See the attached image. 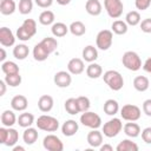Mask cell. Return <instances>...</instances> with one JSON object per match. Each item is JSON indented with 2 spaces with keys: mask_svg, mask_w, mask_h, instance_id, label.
<instances>
[{
  "mask_svg": "<svg viewBox=\"0 0 151 151\" xmlns=\"http://www.w3.org/2000/svg\"><path fill=\"white\" fill-rule=\"evenodd\" d=\"M58 47V41L55 38L46 37L40 42H38L33 48V58L37 61H45L51 53H53Z\"/></svg>",
  "mask_w": 151,
  "mask_h": 151,
  "instance_id": "obj_1",
  "label": "cell"
},
{
  "mask_svg": "<svg viewBox=\"0 0 151 151\" xmlns=\"http://www.w3.org/2000/svg\"><path fill=\"white\" fill-rule=\"evenodd\" d=\"M37 33V22L33 19H26L17 29V38L21 41H28Z\"/></svg>",
  "mask_w": 151,
  "mask_h": 151,
  "instance_id": "obj_2",
  "label": "cell"
},
{
  "mask_svg": "<svg viewBox=\"0 0 151 151\" xmlns=\"http://www.w3.org/2000/svg\"><path fill=\"white\" fill-rule=\"evenodd\" d=\"M103 79L105 84L112 90V91H119L124 86V78L123 76L116 71V70H109L104 73Z\"/></svg>",
  "mask_w": 151,
  "mask_h": 151,
  "instance_id": "obj_3",
  "label": "cell"
},
{
  "mask_svg": "<svg viewBox=\"0 0 151 151\" xmlns=\"http://www.w3.org/2000/svg\"><path fill=\"white\" fill-rule=\"evenodd\" d=\"M122 63H123V66L125 68L133 71V72L138 71L142 67L140 57L134 51H126L122 57Z\"/></svg>",
  "mask_w": 151,
  "mask_h": 151,
  "instance_id": "obj_4",
  "label": "cell"
},
{
  "mask_svg": "<svg viewBox=\"0 0 151 151\" xmlns=\"http://www.w3.org/2000/svg\"><path fill=\"white\" fill-rule=\"evenodd\" d=\"M37 127L41 131H46V132H54L59 129V122L57 118L48 116V114H42L40 117H38L37 119Z\"/></svg>",
  "mask_w": 151,
  "mask_h": 151,
  "instance_id": "obj_5",
  "label": "cell"
},
{
  "mask_svg": "<svg viewBox=\"0 0 151 151\" xmlns=\"http://www.w3.org/2000/svg\"><path fill=\"white\" fill-rule=\"evenodd\" d=\"M123 130V123L119 118H116L113 117L112 119H110L109 122H106L104 125H103V134L107 138H113L116 137L120 131Z\"/></svg>",
  "mask_w": 151,
  "mask_h": 151,
  "instance_id": "obj_6",
  "label": "cell"
},
{
  "mask_svg": "<svg viewBox=\"0 0 151 151\" xmlns=\"http://www.w3.org/2000/svg\"><path fill=\"white\" fill-rule=\"evenodd\" d=\"M113 41V32L110 29H101L98 32L96 38V45L101 51H107L112 46Z\"/></svg>",
  "mask_w": 151,
  "mask_h": 151,
  "instance_id": "obj_7",
  "label": "cell"
},
{
  "mask_svg": "<svg viewBox=\"0 0 151 151\" xmlns=\"http://www.w3.org/2000/svg\"><path fill=\"white\" fill-rule=\"evenodd\" d=\"M142 111L137 105L126 104L120 109V117L126 122H136L140 118Z\"/></svg>",
  "mask_w": 151,
  "mask_h": 151,
  "instance_id": "obj_8",
  "label": "cell"
},
{
  "mask_svg": "<svg viewBox=\"0 0 151 151\" xmlns=\"http://www.w3.org/2000/svg\"><path fill=\"white\" fill-rule=\"evenodd\" d=\"M104 7L109 17L112 19H118L123 14L124 5L122 0H104Z\"/></svg>",
  "mask_w": 151,
  "mask_h": 151,
  "instance_id": "obj_9",
  "label": "cell"
},
{
  "mask_svg": "<svg viewBox=\"0 0 151 151\" xmlns=\"http://www.w3.org/2000/svg\"><path fill=\"white\" fill-rule=\"evenodd\" d=\"M80 123L90 129H99L101 126V118L99 114L92 112V111H86L83 112L80 116Z\"/></svg>",
  "mask_w": 151,
  "mask_h": 151,
  "instance_id": "obj_10",
  "label": "cell"
},
{
  "mask_svg": "<svg viewBox=\"0 0 151 151\" xmlns=\"http://www.w3.org/2000/svg\"><path fill=\"white\" fill-rule=\"evenodd\" d=\"M42 146L47 151H63L64 144L61 139L55 134H47L42 139Z\"/></svg>",
  "mask_w": 151,
  "mask_h": 151,
  "instance_id": "obj_11",
  "label": "cell"
},
{
  "mask_svg": "<svg viewBox=\"0 0 151 151\" xmlns=\"http://www.w3.org/2000/svg\"><path fill=\"white\" fill-rule=\"evenodd\" d=\"M53 81L54 84L58 86V87H61V88H65V87H68L72 83V76L68 71H59L54 74V78H53Z\"/></svg>",
  "mask_w": 151,
  "mask_h": 151,
  "instance_id": "obj_12",
  "label": "cell"
},
{
  "mask_svg": "<svg viewBox=\"0 0 151 151\" xmlns=\"http://www.w3.org/2000/svg\"><path fill=\"white\" fill-rule=\"evenodd\" d=\"M15 42V37L13 32L8 27H1L0 28V44L4 47H11Z\"/></svg>",
  "mask_w": 151,
  "mask_h": 151,
  "instance_id": "obj_13",
  "label": "cell"
},
{
  "mask_svg": "<svg viewBox=\"0 0 151 151\" xmlns=\"http://www.w3.org/2000/svg\"><path fill=\"white\" fill-rule=\"evenodd\" d=\"M85 70V64H84V59L80 58H72L68 63H67V71L71 74H80L83 73Z\"/></svg>",
  "mask_w": 151,
  "mask_h": 151,
  "instance_id": "obj_14",
  "label": "cell"
},
{
  "mask_svg": "<svg viewBox=\"0 0 151 151\" xmlns=\"http://www.w3.org/2000/svg\"><path fill=\"white\" fill-rule=\"evenodd\" d=\"M87 143L91 147H99L103 144V132L98 131V129H92L87 133Z\"/></svg>",
  "mask_w": 151,
  "mask_h": 151,
  "instance_id": "obj_15",
  "label": "cell"
},
{
  "mask_svg": "<svg viewBox=\"0 0 151 151\" xmlns=\"http://www.w3.org/2000/svg\"><path fill=\"white\" fill-rule=\"evenodd\" d=\"M28 106V100L25 96L22 94H18V96H14L11 100V107L14 110V111H25Z\"/></svg>",
  "mask_w": 151,
  "mask_h": 151,
  "instance_id": "obj_16",
  "label": "cell"
},
{
  "mask_svg": "<svg viewBox=\"0 0 151 151\" xmlns=\"http://www.w3.org/2000/svg\"><path fill=\"white\" fill-rule=\"evenodd\" d=\"M78 130H79V125H78V123H77L76 120H73V119H68V120H66V122L61 125V132H63V134L66 136V137H72V136H74V134L78 132Z\"/></svg>",
  "mask_w": 151,
  "mask_h": 151,
  "instance_id": "obj_17",
  "label": "cell"
},
{
  "mask_svg": "<svg viewBox=\"0 0 151 151\" xmlns=\"http://www.w3.org/2000/svg\"><path fill=\"white\" fill-rule=\"evenodd\" d=\"M54 100L48 94H42L38 100V107L41 112H50L53 109Z\"/></svg>",
  "mask_w": 151,
  "mask_h": 151,
  "instance_id": "obj_18",
  "label": "cell"
},
{
  "mask_svg": "<svg viewBox=\"0 0 151 151\" xmlns=\"http://www.w3.org/2000/svg\"><path fill=\"white\" fill-rule=\"evenodd\" d=\"M38 137H39V133H38V130L34 129V127H26L24 133H22V140L25 144L27 145H32L34 144L37 140H38Z\"/></svg>",
  "mask_w": 151,
  "mask_h": 151,
  "instance_id": "obj_19",
  "label": "cell"
},
{
  "mask_svg": "<svg viewBox=\"0 0 151 151\" xmlns=\"http://www.w3.org/2000/svg\"><path fill=\"white\" fill-rule=\"evenodd\" d=\"M81 55H83V59L87 63H93L98 59V50L97 47L92 46V45H87L84 47L83 52H81Z\"/></svg>",
  "mask_w": 151,
  "mask_h": 151,
  "instance_id": "obj_20",
  "label": "cell"
},
{
  "mask_svg": "<svg viewBox=\"0 0 151 151\" xmlns=\"http://www.w3.org/2000/svg\"><path fill=\"white\" fill-rule=\"evenodd\" d=\"M85 9L90 15L97 17L101 13L103 7H101V4L99 0H87L85 4Z\"/></svg>",
  "mask_w": 151,
  "mask_h": 151,
  "instance_id": "obj_21",
  "label": "cell"
},
{
  "mask_svg": "<svg viewBox=\"0 0 151 151\" xmlns=\"http://www.w3.org/2000/svg\"><path fill=\"white\" fill-rule=\"evenodd\" d=\"M17 122H18V118H17L15 113L12 110H5L1 113V124H2V126L12 127Z\"/></svg>",
  "mask_w": 151,
  "mask_h": 151,
  "instance_id": "obj_22",
  "label": "cell"
},
{
  "mask_svg": "<svg viewBox=\"0 0 151 151\" xmlns=\"http://www.w3.org/2000/svg\"><path fill=\"white\" fill-rule=\"evenodd\" d=\"M123 130H124V133H125L127 137H130V138H136V137H138V136L142 133L140 126H139L137 123H134V122H129V123H126V124L123 126Z\"/></svg>",
  "mask_w": 151,
  "mask_h": 151,
  "instance_id": "obj_23",
  "label": "cell"
},
{
  "mask_svg": "<svg viewBox=\"0 0 151 151\" xmlns=\"http://www.w3.org/2000/svg\"><path fill=\"white\" fill-rule=\"evenodd\" d=\"M86 76L91 79H98L103 76V68L97 63H90V65L86 67Z\"/></svg>",
  "mask_w": 151,
  "mask_h": 151,
  "instance_id": "obj_24",
  "label": "cell"
},
{
  "mask_svg": "<svg viewBox=\"0 0 151 151\" xmlns=\"http://www.w3.org/2000/svg\"><path fill=\"white\" fill-rule=\"evenodd\" d=\"M150 86V81L145 76H137L133 79V87L138 92H145Z\"/></svg>",
  "mask_w": 151,
  "mask_h": 151,
  "instance_id": "obj_25",
  "label": "cell"
},
{
  "mask_svg": "<svg viewBox=\"0 0 151 151\" xmlns=\"http://www.w3.org/2000/svg\"><path fill=\"white\" fill-rule=\"evenodd\" d=\"M68 31H70L68 26H66V24H64V22H54L51 27V32L55 38L65 37Z\"/></svg>",
  "mask_w": 151,
  "mask_h": 151,
  "instance_id": "obj_26",
  "label": "cell"
},
{
  "mask_svg": "<svg viewBox=\"0 0 151 151\" xmlns=\"http://www.w3.org/2000/svg\"><path fill=\"white\" fill-rule=\"evenodd\" d=\"M29 54V48L28 46H26L25 44H19V45H15L14 48H13V55L15 59L18 60H24L28 57Z\"/></svg>",
  "mask_w": 151,
  "mask_h": 151,
  "instance_id": "obj_27",
  "label": "cell"
},
{
  "mask_svg": "<svg viewBox=\"0 0 151 151\" xmlns=\"http://www.w3.org/2000/svg\"><path fill=\"white\" fill-rule=\"evenodd\" d=\"M103 110H104V112H105L107 116H114V114H117L118 111H119V104H118V101L114 100V99H107V100L104 103Z\"/></svg>",
  "mask_w": 151,
  "mask_h": 151,
  "instance_id": "obj_28",
  "label": "cell"
},
{
  "mask_svg": "<svg viewBox=\"0 0 151 151\" xmlns=\"http://www.w3.org/2000/svg\"><path fill=\"white\" fill-rule=\"evenodd\" d=\"M17 5L14 0H1L0 4V12L4 15H11L15 12Z\"/></svg>",
  "mask_w": 151,
  "mask_h": 151,
  "instance_id": "obj_29",
  "label": "cell"
},
{
  "mask_svg": "<svg viewBox=\"0 0 151 151\" xmlns=\"http://www.w3.org/2000/svg\"><path fill=\"white\" fill-rule=\"evenodd\" d=\"M17 123L19 124V126H21L24 129L29 127L34 123V116L32 113H29V112H22V113L19 114Z\"/></svg>",
  "mask_w": 151,
  "mask_h": 151,
  "instance_id": "obj_30",
  "label": "cell"
},
{
  "mask_svg": "<svg viewBox=\"0 0 151 151\" xmlns=\"http://www.w3.org/2000/svg\"><path fill=\"white\" fill-rule=\"evenodd\" d=\"M68 28H70V32L73 35H76V37H81L86 32V26L84 25V22H81L79 20L71 22V25L68 26Z\"/></svg>",
  "mask_w": 151,
  "mask_h": 151,
  "instance_id": "obj_31",
  "label": "cell"
},
{
  "mask_svg": "<svg viewBox=\"0 0 151 151\" xmlns=\"http://www.w3.org/2000/svg\"><path fill=\"white\" fill-rule=\"evenodd\" d=\"M54 19H55L54 13L52 11H50V9H46V11L41 12L40 15H39V22L41 25H44V26L53 25L54 24Z\"/></svg>",
  "mask_w": 151,
  "mask_h": 151,
  "instance_id": "obj_32",
  "label": "cell"
},
{
  "mask_svg": "<svg viewBox=\"0 0 151 151\" xmlns=\"http://www.w3.org/2000/svg\"><path fill=\"white\" fill-rule=\"evenodd\" d=\"M111 29L114 34L123 35L127 32V24L126 21H123V20H114L111 25Z\"/></svg>",
  "mask_w": 151,
  "mask_h": 151,
  "instance_id": "obj_33",
  "label": "cell"
},
{
  "mask_svg": "<svg viewBox=\"0 0 151 151\" xmlns=\"http://www.w3.org/2000/svg\"><path fill=\"white\" fill-rule=\"evenodd\" d=\"M117 151H138V145L130 140V139H123L116 147Z\"/></svg>",
  "mask_w": 151,
  "mask_h": 151,
  "instance_id": "obj_34",
  "label": "cell"
},
{
  "mask_svg": "<svg viewBox=\"0 0 151 151\" xmlns=\"http://www.w3.org/2000/svg\"><path fill=\"white\" fill-rule=\"evenodd\" d=\"M125 21L127 25L130 26H137L140 24L142 18H140V13L138 11H131L129 13H126L125 15Z\"/></svg>",
  "mask_w": 151,
  "mask_h": 151,
  "instance_id": "obj_35",
  "label": "cell"
},
{
  "mask_svg": "<svg viewBox=\"0 0 151 151\" xmlns=\"http://www.w3.org/2000/svg\"><path fill=\"white\" fill-rule=\"evenodd\" d=\"M19 140V133L13 127H8V132H7V139H6V143L5 145L6 146H9V147H13Z\"/></svg>",
  "mask_w": 151,
  "mask_h": 151,
  "instance_id": "obj_36",
  "label": "cell"
},
{
  "mask_svg": "<svg viewBox=\"0 0 151 151\" xmlns=\"http://www.w3.org/2000/svg\"><path fill=\"white\" fill-rule=\"evenodd\" d=\"M1 71L5 74H13L19 73V66L14 61H4L1 64Z\"/></svg>",
  "mask_w": 151,
  "mask_h": 151,
  "instance_id": "obj_37",
  "label": "cell"
},
{
  "mask_svg": "<svg viewBox=\"0 0 151 151\" xmlns=\"http://www.w3.org/2000/svg\"><path fill=\"white\" fill-rule=\"evenodd\" d=\"M4 80L6 81V84L11 87H17L21 84V76L20 73H13V74H6Z\"/></svg>",
  "mask_w": 151,
  "mask_h": 151,
  "instance_id": "obj_38",
  "label": "cell"
},
{
  "mask_svg": "<svg viewBox=\"0 0 151 151\" xmlns=\"http://www.w3.org/2000/svg\"><path fill=\"white\" fill-rule=\"evenodd\" d=\"M65 110L68 114H77L79 113V109H78V104H77V99L76 98H68L65 101Z\"/></svg>",
  "mask_w": 151,
  "mask_h": 151,
  "instance_id": "obj_39",
  "label": "cell"
},
{
  "mask_svg": "<svg viewBox=\"0 0 151 151\" xmlns=\"http://www.w3.org/2000/svg\"><path fill=\"white\" fill-rule=\"evenodd\" d=\"M19 12L22 15L29 14L33 9V1L32 0H20L19 1Z\"/></svg>",
  "mask_w": 151,
  "mask_h": 151,
  "instance_id": "obj_40",
  "label": "cell"
},
{
  "mask_svg": "<svg viewBox=\"0 0 151 151\" xmlns=\"http://www.w3.org/2000/svg\"><path fill=\"white\" fill-rule=\"evenodd\" d=\"M77 104H78V109H79V112H86L90 110V106H91V101L87 97L85 96H80V97H77Z\"/></svg>",
  "mask_w": 151,
  "mask_h": 151,
  "instance_id": "obj_41",
  "label": "cell"
},
{
  "mask_svg": "<svg viewBox=\"0 0 151 151\" xmlns=\"http://www.w3.org/2000/svg\"><path fill=\"white\" fill-rule=\"evenodd\" d=\"M151 0H134V6L139 11H145L150 7Z\"/></svg>",
  "mask_w": 151,
  "mask_h": 151,
  "instance_id": "obj_42",
  "label": "cell"
},
{
  "mask_svg": "<svg viewBox=\"0 0 151 151\" xmlns=\"http://www.w3.org/2000/svg\"><path fill=\"white\" fill-rule=\"evenodd\" d=\"M139 26H140L142 32H144V33H151V19L150 18H146V19L142 20L140 24H139Z\"/></svg>",
  "mask_w": 151,
  "mask_h": 151,
  "instance_id": "obj_43",
  "label": "cell"
},
{
  "mask_svg": "<svg viewBox=\"0 0 151 151\" xmlns=\"http://www.w3.org/2000/svg\"><path fill=\"white\" fill-rule=\"evenodd\" d=\"M142 139L146 143V144H151V126L145 127L142 131Z\"/></svg>",
  "mask_w": 151,
  "mask_h": 151,
  "instance_id": "obj_44",
  "label": "cell"
},
{
  "mask_svg": "<svg viewBox=\"0 0 151 151\" xmlns=\"http://www.w3.org/2000/svg\"><path fill=\"white\" fill-rule=\"evenodd\" d=\"M143 112L146 116L151 117V99L144 100V103H143Z\"/></svg>",
  "mask_w": 151,
  "mask_h": 151,
  "instance_id": "obj_45",
  "label": "cell"
},
{
  "mask_svg": "<svg viewBox=\"0 0 151 151\" xmlns=\"http://www.w3.org/2000/svg\"><path fill=\"white\" fill-rule=\"evenodd\" d=\"M34 2L37 4V6H39L41 8H48L52 6L53 0H34Z\"/></svg>",
  "mask_w": 151,
  "mask_h": 151,
  "instance_id": "obj_46",
  "label": "cell"
},
{
  "mask_svg": "<svg viewBox=\"0 0 151 151\" xmlns=\"http://www.w3.org/2000/svg\"><path fill=\"white\" fill-rule=\"evenodd\" d=\"M7 132H8V127H6V126L0 127V143L4 145H5L6 139H7Z\"/></svg>",
  "mask_w": 151,
  "mask_h": 151,
  "instance_id": "obj_47",
  "label": "cell"
},
{
  "mask_svg": "<svg viewBox=\"0 0 151 151\" xmlns=\"http://www.w3.org/2000/svg\"><path fill=\"white\" fill-rule=\"evenodd\" d=\"M143 70L147 73H151V58H147L143 64Z\"/></svg>",
  "mask_w": 151,
  "mask_h": 151,
  "instance_id": "obj_48",
  "label": "cell"
},
{
  "mask_svg": "<svg viewBox=\"0 0 151 151\" xmlns=\"http://www.w3.org/2000/svg\"><path fill=\"white\" fill-rule=\"evenodd\" d=\"M6 81L5 80H0V96H4L5 94V92H6Z\"/></svg>",
  "mask_w": 151,
  "mask_h": 151,
  "instance_id": "obj_49",
  "label": "cell"
},
{
  "mask_svg": "<svg viewBox=\"0 0 151 151\" xmlns=\"http://www.w3.org/2000/svg\"><path fill=\"white\" fill-rule=\"evenodd\" d=\"M100 151H113V147L110 145V144H104V145H100L99 146Z\"/></svg>",
  "mask_w": 151,
  "mask_h": 151,
  "instance_id": "obj_50",
  "label": "cell"
},
{
  "mask_svg": "<svg viewBox=\"0 0 151 151\" xmlns=\"http://www.w3.org/2000/svg\"><path fill=\"white\" fill-rule=\"evenodd\" d=\"M5 59H6V51H5L4 47H1V48H0V60L4 63Z\"/></svg>",
  "mask_w": 151,
  "mask_h": 151,
  "instance_id": "obj_51",
  "label": "cell"
},
{
  "mask_svg": "<svg viewBox=\"0 0 151 151\" xmlns=\"http://www.w3.org/2000/svg\"><path fill=\"white\" fill-rule=\"evenodd\" d=\"M57 1V4H59L60 6H66V5H68L72 0H55Z\"/></svg>",
  "mask_w": 151,
  "mask_h": 151,
  "instance_id": "obj_52",
  "label": "cell"
},
{
  "mask_svg": "<svg viewBox=\"0 0 151 151\" xmlns=\"http://www.w3.org/2000/svg\"><path fill=\"white\" fill-rule=\"evenodd\" d=\"M13 151H25V147L24 146H20V145H14L13 146Z\"/></svg>",
  "mask_w": 151,
  "mask_h": 151,
  "instance_id": "obj_53",
  "label": "cell"
}]
</instances>
